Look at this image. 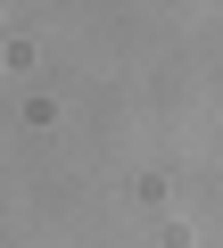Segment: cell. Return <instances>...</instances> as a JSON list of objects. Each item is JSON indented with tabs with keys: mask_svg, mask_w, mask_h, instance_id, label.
I'll return each instance as SVG.
<instances>
[]
</instances>
